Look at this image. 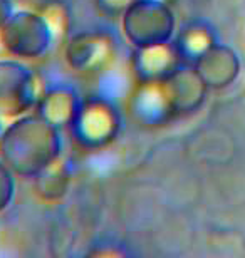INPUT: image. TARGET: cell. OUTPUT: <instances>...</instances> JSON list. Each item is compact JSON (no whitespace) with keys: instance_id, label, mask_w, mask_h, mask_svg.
<instances>
[{"instance_id":"cell-1","label":"cell","mask_w":245,"mask_h":258,"mask_svg":"<svg viewBox=\"0 0 245 258\" xmlns=\"http://www.w3.org/2000/svg\"><path fill=\"white\" fill-rule=\"evenodd\" d=\"M0 153L15 174L35 178L61 156L59 129L37 112L19 116L0 136Z\"/></svg>"},{"instance_id":"cell-2","label":"cell","mask_w":245,"mask_h":258,"mask_svg":"<svg viewBox=\"0 0 245 258\" xmlns=\"http://www.w3.org/2000/svg\"><path fill=\"white\" fill-rule=\"evenodd\" d=\"M121 17L123 32L134 47L168 42L173 37L175 15L161 0H136Z\"/></svg>"},{"instance_id":"cell-3","label":"cell","mask_w":245,"mask_h":258,"mask_svg":"<svg viewBox=\"0 0 245 258\" xmlns=\"http://www.w3.org/2000/svg\"><path fill=\"white\" fill-rule=\"evenodd\" d=\"M71 129L82 148L101 149L116 139L121 129V114L111 101L91 96L81 99Z\"/></svg>"},{"instance_id":"cell-4","label":"cell","mask_w":245,"mask_h":258,"mask_svg":"<svg viewBox=\"0 0 245 258\" xmlns=\"http://www.w3.org/2000/svg\"><path fill=\"white\" fill-rule=\"evenodd\" d=\"M52 39L54 34L42 15L27 10L12 14L0 29V42L17 57H39L49 49Z\"/></svg>"},{"instance_id":"cell-5","label":"cell","mask_w":245,"mask_h":258,"mask_svg":"<svg viewBox=\"0 0 245 258\" xmlns=\"http://www.w3.org/2000/svg\"><path fill=\"white\" fill-rule=\"evenodd\" d=\"M40 94L37 77L27 67L15 60H0V114L24 116L37 104Z\"/></svg>"},{"instance_id":"cell-6","label":"cell","mask_w":245,"mask_h":258,"mask_svg":"<svg viewBox=\"0 0 245 258\" xmlns=\"http://www.w3.org/2000/svg\"><path fill=\"white\" fill-rule=\"evenodd\" d=\"M113 35L103 30H86L72 35L66 47V59L74 71L94 72L108 66L114 55Z\"/></svg>"},{"instance_id":"cell-7","label":"cell","mask_w":245,"mask_h":258,"mask_svg":"<svg viewBox=\"0 0 245 258\" xmlns=\"http://www.w3.org/2000/svg\"><path fill=\"white\" fill-rule=\"evenodd\" d=\"M131 96V112L144 126H160L176 116L165 81H138Z\"/></svg>"},{"instance_id":"cell-8","label":"cell","mask_w":245,"mask_h":258,"mask_svg":"<svg viewBox=\"0 0 245 258\" xmlns=\"http://www.w3.org/2000/svg\"><path fill=\"white\" fill-rule=\"evenodd\" d=\"M131 60L138 81H168L185 64L175 40L134 47Z\"/></svg>"},{"instance_id":"cell-9","label":"cell","mask_w":245,"mask_h":258,"mask_svg":"<svg viewBox=\"0 0 245 258\" xmlns=\"http://www.w3.org/2000/svg\"><path fill=\"white\" fill-rule=\"evenodd\" d=\"M79 106L81 97L74 87L59 84L42 91L37 104H35V109H37L35 112L61 131L64 127H71L77 111H79Z\"/></svg>"},{"instance_id":"cell-10","label":"cell","mask_w":245,"mask_h":258,"mask_svg":"<svg viewBox=\"0 0 245 258\" xmlns=\"http://www.w3.org/2000/svg\"><path fill=\"white\" fill-rule=\"evenodd\" d=\"M207 87L223 89L237 79L240 62L237 54L227 45L215 44L193 64Z\"/></svg>"},{"instance_id":"cell-11","label":"cell","mask_w":245,"mask_h":258,"mask_svg":"<svg viewBox=\"0 0 245 258\" xmlns=\"http://www.w3.org/2000/svg\"><path fill=\"white\" fill-rule=\"evenodd\" d=\"M165 82L166 87H168L176 116L197 111L207 97L208 87L195 67L190 64H183Z\"/></svg>"},{"instance_id":"cell-12","label":"cell","mask_w":245,"mask_h":258,"mask_svg":"<svg viewBox=\"0 0 245 258\" xmlns=\"http://www.w3.org/2000/svg\"><path fill=\"white\" fill-rule=\"evenodd\" d=\"M185 64L193 66L212 45H215V34L203 22H190L183 25L178 37L175 39Z\"/></svg>"},{"instance_id":"cell-13","label":"cell","mask_w":245,"mask_h":258,"mask_svg":"<svg viewBox=\"0 0 245 258\" xmlns=\"http://www.w3.org/2000/svg\"><path fill=\"white\" fill-rule=\"evenodd\" d=\"M69 166L61 156L45 166L37 176H35V189L44 200L56 201L61 200L69 189Z\"/></svg>"},{"instance_id":"cell-14","label":"cell","mask_w":245,"mask_h":258,"mask_svg":"<svg viewBox=\"0 0 245 258\" xmlns=\"http://www.w3.org/2000/svg\"><path fill=\"white\" fill-rule=\"evenodd\" d=\"M40 15H42L44 20L47 22V25L51 27L54 35H59L64 32V29H67V24H69V14H67V9L64 7L62 2L52 0V2H49L42 9Z\"/></svg>"},{"instance_id":"cell-15","label":"cell","mask_w":245,"mask_h":258,"mask_svg":"<svg viewBox=\"0 0 245 258\" xmlns=\"http://www.w3.org/2000/svg\"><path fill=\"white\" fill-rule=\"evenodd\" d=\"M14 171L7 166V163L0 161V211H4L14 198Z\"/></svg>"},{"instance_id":"cell-16","label":"cell","mask_w":245,"mask_h":258,"mask_svg":"<svg viewBox=\"0 0 245 258\" xmlns=\"http://www.w3.org/2000/svg\"><path fill=\"white\" fill-rule=\"evenodd\" d=\"M136 0H96L97 7L109 17H121Z\"/></svg>"},{"instance_id":"cell-17","label":"cell","mask_w":245,"mask_h":258,"mask_svg":"<svg viewBox=\"0 0 245 258\" xmlns=\"http://www.w3.org/2000/svg\"><path fill=\"white\" fill-rule=\"evenodd\" d=\"M12 2L10 0H0V29L7 24V20L12 17Z\"/></svg>"},{"instance_id":"cell-18","label":"cell","mask_w":245,"mask_h":258,"mask_svg":"<svg viewBox=\"0 0 245 258\" xmlns=\"http://www.w3.org/2000/svg\"><path fill=\"white\" fill-rule=\"evenodd\" d=\"M2 133H4V129H2V121H0V136H2Z\"/></svg>"}]
</instances>
